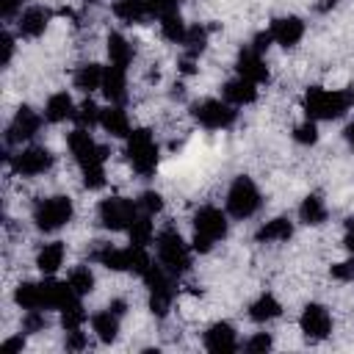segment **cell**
<instances>
[{"instance_id":"1","label":"cell","mask_w":354,"mask_h":354,"mask_svg":"<svg viewBox=\"0 0 354 354\" xmlns=\"http://www.w3.org/2000/svg\"><path fill=\"white\" fill-rule=\"evenodd\" d=\"M354 102L351 91H340V88H321V86H310L304 91V111L307 119H340Z\"/></svg>"},{"instance_id":"2","label":"cell","mask_w":354,"mask_h":354,"mask_svg":"<svg viewBox=\"0 0 354 354\" xmlns=\"http://www.w3.org/2000/svg\"><path fill=\"white\" fill-rule=\"evenodd\" d=\"M88 257L97 260L100 266L111 268V271H133V274H138V277H144L147 268L152 266V257L147 254V249H144V246H133V243H130L127 249H116V246H111V243H102V246H97Z\"/></svg>"},{"instance_id":"3","label":"cell","mask_w":354,"mask_h":354,"mask_svg":"<svg viewBox=\"0 0 354 354\" xmlns=\"http://www.w3.org/2000/svg\"><path fill=\"white\" fill-rule=\"evenodd\" d=\"M224 235H227V216L213 205L199 207L194 216V249L210 252Z\"/></svg>"},{"instance_id":"4","label":"cell","mask_w":354,"mask_h":354,"mask_svg":"<svg viewBox=\"0 0 354 354\" xmlns=\"http://www.w3.org/2000/svg\"><path fill=\"white\" fill-rule=\"evenodd\" d=\"M158 263L171 274H185L191 268V249L174 227L158 232Z\"/></svg>"},{"instance_id":"5","label":"cell","mask_w":354,"mask_h":354,"mask_svg":"<svg viewBox=\"0 0 354 354\" xmlns=\"http://www.w3.org/2000/svg\"><path fill=\"white\" fill-rule=\"evenodd\" d=\"M174 274L171 271H166L160 263H152L149 268H147V274H144V282H147V288H149V310L158 315V318H163L169 310H171V301H174V279H171Z\"/></svg>"},{"instance_id":"6","label":"cell","mask_w":354,"mask_h":354,"mask_svg":"<svg viewBox=\"0 0 354 354\" xmlns=\"http://www.w3.org/2000/svg\"><path fill=\"white\" fill-rule=\"evenodd\" d=\"M66 144H69V152H72L75 163L80 166V171H86V169H102L105 160H108V147L97 144L86 127L72 130L66 136Z\"/></svg>"},{"instance_id":"7","label":"cell","mask_w":354,"mask_h":354,"mask_svg":"<svg viewBox=\"0 0 354 354\" xmlns=\"http://www.w3.org/2000/svg\"><path fill=\"white\" fill-rule=\"evenodd\" d=\"M127 160H130L133 171H138L141 177L155 174V169H158V144H155L149 130H133L127 136Z\"/></svg>"},{"instance_id":"8","label":"cell","mask_w":354,"mask_h":354,"mask_svg":"<svg viewBox=\"0 0 354 354\" xmlns=\"http://www.w3.org/2000/svg\"><path fill=\"white\" fill-rule=\"evenodd\" d=\"M72 213H75L72 199L58 194V196H47V199H39L36 202L33 221H36V227L41 232H55V230H61L64 224L72 221Z\"/></svg>"},{"instance_id":"9","label":"cell","mask_w":354,"mask_h":354,"mask_svg":"<svg viewBox=\"0 0 354 354\" xmlns=\"http://www.w3.org/2000/svg\"><path fill=\"white\" fill-rule=\"evenodd\" d=\"M260 205H263V199H260V191L252 183V177H246V174L235 177L230 191H227V210H230V216L232 218H249V216L257 213Z\"/></svg>"},{"instance_id":"10","label":"cell","mask_w":354,"mask_h":354,"mask_svg":"<svg viewBox=\"0 0 354 354\" xmlns=\"http://www.w3.org/2000/svg\"><path fill=\"white\" fill-rule=\"evenodd\" d=\"M97 216H100L102 227H108V230H127L138 216V205L124 196H108L100 202Z\"/></svg>"},{"instance_id":"11","label":"cell","mask_w":354,"mask_h":354,"mask_svg":"<svg viewBox=\"0 0 354 354\" xmlns=\"http://www.w3.org/2000/svg\"><path fill=\"white\" fill-rule=\"evenodd\" d=\"M8 160H11V169L19 177H39V174L50 171L53 163H55V158L47 147H25L17 155H11Z\"/></svg>"},{"instance_id":"12","label":"cell","mask_w":354,"mask_h":354,"mask_svg":"<svg viewBox=\"0 0 354 354\" xmlns=\"http://www.w3.org/2000/svg\"><path fill=\"white\" fill-rule=\"evenodd\" d=\"M194 119L207 130H227L235 122V111L221 100H202L194 105Z\"/></svg>"},{"instance_id":"13","label":"cell","mask_w":354,"mask_h":354,"mask_svg":"<svg viewBox=\"0 0 354 354\" xmlns=\"http://www.w3.org/2000/svg\"><path fill=\"white\" fill-rule=\"evenodd\" d=\"M299 326H301L304 337H310V340H324V337H329V332H332V315H329V310H326L324 304L310 301V304L301 310Z\"/></svg>"},{"instance_id":"14","label":"cell","mask_w":354,"mask_h":354,"mask_svg":"<svg viewBox=\"0 0 354 354\" xmlns=\"http://www.w3.org/2000/svg\"><path fill=\"white\" fill-rule=\"evenodd\" d=\"M39 127H41V116H39L33 108L22 105V108L14 113V119H11L8 130H6V141H8V144L30 141V138L39 133Z\"/></svg>"},{"instance_id":"15","label":"cell","mask_w":354,"mask_h":354,"mask_svg":"<svg viewBox=\"0 0 354 354\" xmlns=\"http://www.w3.org/2000/svg\"><path fill=\"white\" fill-rule=\"evenodd\" d=\"M205 348L213 351V354H232L238 348V337H235L232 324L216 321L213 326H207V332H205Z\"/></svg>"},{"instance_id":"16","label":"cell","mask_w":354,"mask_h":354,"mask_svg":"<svg viewBox=\"0 0 354 354\" xmlns=\"http://www.w3.org/2000/svg\"><path fill=\"white\" fill-rule=\"evenodd\" d=\"M271 39L279 44V47H296L299 41H301V36H304V22L299 19V17H277L274 22H271Z\"/></svg>"},{"instance_id":"17","label":"cell","mask_w":354,"mask_h":354,"mask_svg":"<svg viewBox=\"0 0 354 354\" xmlns=\"http://www.w3.org/2000/svg\"><path fill=\"white\" fill-rule=\"evenodd\" d=\"M235 69H238L241 77H246V80H252V83H266V80H268L266 58H263V53H257L254 47H243V50H241Z\"/></svg>"},{"instance_id":"18","label":"cell","mask_w":354,"mask_h":354,"mask_svg":"<svg viewBox=\"0 0 354 354\" xmlns=\"http://www.w3.org/2000/svg\"><path fill=\"white\" fill-rule=\"evenodd\" d=\"M47 25H50V11H47L44 6H30V8H25V11L19 14V19H17V30H19V36H25V39H39V36L47 30Z\"/></svg>"},{"instance_id":"19","label":"cell","mask_w":354,"mask_h":354,"mask_svg":"<svg viewBox=\"0 0 354 354\" xmlns=\"http://www.w3.org/2000/svg\"><path fill=\"white\" fill-rule=\"evenodd\" d=\"M100 127L108 133V136H116V138H127L133 130H130V119H127V111L122 105H108L102 108L100 113Z\"/></svg>"},{"instance_id":"20","label":"cell","mask_w":354,"mask_h":354,"mask_svg":"<svg viewBox=\"0 0 354 354\" xmlns=\"http://www.w3.org/2000/svg\"><path fill=\"white\" fill-rule=\"evenodd\" d=\"M75 111L77 108H75V102H72V97L66 91H55L44 102V119L53 122V124L66 122V119H75Z\"/></svg>"},{"instance_id":"21","label":"cell","mask_w":354,"mask_h":354,"mask_svg":"<svg viewBox=\"0 0 354 354\" xmlns=\"http://www.w3.org/2000/svg\"><path fill=\"white\" fill-rule=\"evenodd\" d=\"M14 301L22 310H47L44 282H19L17 290H14Z\"/></svg>"},{"instance_id":"22","label":"cell","mask_w":354,"mask_h":354,"mask_svg":"<svg viewBox=\"0 0 354 354\" xmlns=\"http://www.w3.org/2000/svg\"><path fill=\"white\" fill-rule=\"evenodd\" d=\"M102 94L113 102V105H119V102H124V97H127V77H124V69L122 66H105V75H102Z\"/></svg>"},{"instance_id":"23","label":"cell","mask_w":354,"mask_h":354,"mask_svg":"<svg viewBox=\"0 0 354 354\" xmlns=\"http://www.w3.org/2000/svg\"><path fill=\"white\" fill-rule=\"evenodd\" d=\"M224 100L230 105H252L257 100V83H252V80L238 75L235 80L224 83Z\"/></svg>"},{"instance_id":"24","label":"cell","mask_w":354,"mask_h":354,"mask_svg":"<svg viewBox=\"0 0 354 354\" xmlns=\"http://www.w3.org/2000/svg\"><path fill=\"white\" fill-rule=\"evenodd\" d=\"M113 14H116L122 22H127V25L147 22L149 17H155L147 0H116V3H113Z\"/></svg>"},{"instance_id":"25","label":"cell","mask_w":354,"mask_h":354,"mask_svg":"<svg viewBox=\"0 0 354 354\" xmlns=\"http://www.w3.org/2000/svg\"><path fill=\"white\" fill-rule=\"evenodd\" d=\"M64 257H66V246L61 241H53V243H44L36 254V266L41 274H55L61 266H64Z\"/></svg>"},{"instance_id":"26","label":"cell","mask_w":354,"mask_h":354,"mask_svg":"<svg viewBox=\"0 0 354 354\" xmlns=\"http://www.w3.org/2000/svg\"><path fill=\"white\" fill-rule=\"evenodd\" d=\"M293 235V224L285 218V216H277L271 221H266L260 230H257V243H282Z\"/></svg>"},{"instance_id":"27","label":"cell","mask_w":354,"mask_h":354,"mask_svg":"<svg viewBox=\"0 0 354 354\" xmlns=\"http://www.w3.org/2000/svg\"><path fill=\"white\" fill-rule=\"evenodd\" d=\"M105 50H108V58H111V64L113 66H122V69H127L130 64H133V44L122 36V33H108V41H105Z\"/></svg>"},{"instance_id":"28","label":"cell","mask_w":354,"mask_h":354,"mask_svg":"<svg viewBox=\"0 0 354 354\" xmlns=\"http://www.w3.org/2000/svg\"><path fill=\"white\" fill-rule=\"evenodd\" d=\"M119 318H122V315H116L111 307L102 310V313H94V315H91V329H94V335H97L102 343L116 340V335H119Z\"/></svg>"},{"instance_id":"29","label":"cell","mask_w":354,"mask_h":354,"mask_svg":"<svg viewBox=\"0 0 354 354\" xmlns=\"http://www.w3.org/2000/svg\"><path fill=\"white\" fill-rule=\"evenodd\" d=\"M326 216H329V210H326V205H324V199H321L318 194L304 196V202L299 205V218H301V224H307V227L324 224Z\"/></svg>"},{"instance_id":"30","label":"cell","mask_w":354,"mask_h":354,"mask_svg":"<svg viewBox=\"0 0 354 354\" xmlns=\"http://www.w3.org/2000/svg\"><path fill=\"white\" fill-rule=\"evenodd\" d=\"M282 315V304L271 296V293H263L260 299H254L249 304V318L257 321V324H266V321H274Z\"/></svg>"},{"instance_id":"31","label":"cell","mask_w":354,"mask_h":354,"mask_svg":"<svg viewBox=\"0 0 354 354\" xmlns=\"http://www.w3.org/2000/svg\"><path fill=\"white\" fill-rule=\"evenodd\" d=\"M158 19H160V36H163L166 41H171V44H183V39H185V30H188V25L183 22L180 11H169V14L158 17Z\"/></svg>"},{"instance_id":"32","label":"cell","mask_w":354,"mask_h":354,"mask_svg":"<svg viewBox=\"0 0 354 354\" xmlns=\"http://www.w3.org/2000/svg\"><path fill=\"white\" fill-rule=\"evenodd\" d=\"M102 75H105V66H100V64H83V66H77V72H75V86H77L80 91L102 88Z\"/></svg>"},{"instance_id":"33","label":"cell","mask_w":354,"mask_h":354,"mask_svg":"<svg viewBox=\"0 0 354 354\" xmlns=\"http://www.w3.org/2000/svg\"><path fill=\"white\" fill-rule=\"evenodd\" d=\"M149 218H152V216L138 213L136 221L127 227V232H130V243H133V246H147V243L155 238V227H152Z\"/></svg>"},{"instance_id":"34","label":"cell","mask_w":354,"mask_h":354,"mask_svg":"<svg viewBox=\"0 0 354 354\" xmlns=\"http://www.w3.org/2000/svg\"><path fill=\"white\" fill-rule=\"evenodd\" d=\"M183 47H185V55H188V58H196V55L207 47V28H205V25H191V28L185 30Z\"/></svg>"},{"instance_id":"35","label":"cell","mask_w":354,"mask_h":354,"mask_svg":"<svg viewBox=\"0 0 354 354\" xmlns=\"http://www.w3.org/2000/svg\"><path fill=\"white\" fill-rule=\"evenodd\" d=\"M66 282H69V288H72L77 296H86V293L94 290V274L88 271V266H75V268L69 271Z\"/></svg>"},{"instance_id":"36","label":"cell","mask_w":354,"mask_h":354,"mask_svg":"<svg viewBox=\"0 0 354 354\" xmlns=\"http://www.w3.org/2000/svg\"><path fill=\"white\" fill-rule=\"evenodd\" d=\"M100 113H102V108H97V102L94 100H83L80 105H77V111H75V122H77V127H94V124H100Z\"/></svg>"},{"instance_id":"37","label":"cell","mask_w":354,"mask_h":354,"mask_svg":"<svg viewBox=\"0 0 354 354\" xmlns=\"http://www.w3.org/2000/svg\"><path fill=\"white\" fill-rule=\"evenodd\" d=\"M83 321H86V310H83L80 299L61 310V324H64V329H80Z\"/></svg>"},{"instance_id":"38","label":"cell","mask_w":354,"mask_h":354,"mask_svg":"<svg viewBox=\"0 0 354 354\" xmlns=\"http://www.w3.org/2000/svg\"><path fill=\"white\" fill-rule=\"evenodd\" d=\"M293 138H296L299 144H304V147L315 144V141H318V127H315V119H307V122L296 124V127H293Z\"/></svg>"},{"instance_id":"39","label":"cell","mask_w":354,"mask_h":354,"mask_svg":"<svg viewBox=\"0 0 354 354\" xmlns=\"http://www.w3.org/2000/svg\"><path fill=\"white\" fill-rule=\"evenodd\" d=\"M136 205H138V213L155 216V213L163 207V199H160V194H158V191H144V194L136 199Z\"/></svg>"},{"instance_id":"40","label":"cell","mask_w":354,"mask_h":354,"mask_svg":"<svg viewBox=\"0 0 354 354\" xmlns=\"http://www.w3.org/2000/svg\"><path fill=\"white\" fill-rule=\"evenodd\" d=\"M44 329H47V315H44V310H25L22 332H44Z\"/></svg>"},{"instance_id":"41","label":"cell","mask_w":354,"mask_h":354,"mask_svg":"<svg viewBox=\"0 0 354 354\" xmlns=\"http://www.w3.org/2000/svg\"><path fill=\"white\" fill-rule=\"evenodd\" d=\"M243 348H246L249 354H263V351L271 348V335H268V332H257V335H252V337L243 343Z\"/></svg>"},{"instance_id":"42","label":"cell","mask_w":354,"mask_h":354,"mask_svg":"<svg viewBox=\"0 0 354 354\" xmlns=\"http://www.w3.org/2000/svg\"><path fill=\"white\" fill-rule=\"evenodd\" d=\"M105 166L102 169H86L83 171V185L88 188V191H97V188H102L105 185Z\"/></svg>"},{"instance_id":"43","label":"cell","mask_w":354,"mask_h":354,"mask_svg":"<svg viewBox=\"0 0 354 354\" xmlns=\"http://www.w3.org/2000/svg\"><path fill=\"white\" fill-rule=\"evenodd\" d=\"M332 277H335L337 282H348V285H354V260L335 263V266H332Z\"/></svg>"},{"instance_id":"44","label":"cell","mask_w":354,"mask_h":354,"mask_svg":"<svg viewBox=\"0 0 354 354\" xmlns=\"http://www.w3.org/2000/svg\"><path fill=\"white\" fill-rule=\"evenodd\" d=\"M64 346H66V351H83V348L88 346V340H86V335H83L80 329H66Z\"/></svg>"},{"instance_id":"45","label":"cell","mask_w":354,"mask_h":354,"mask_svg":"<svg viewBox=\"0 0 354 354\" xmlns=\"http://www.w3.org/2000/svg\"><path fill=\"white\" fill-rule=\"evenodd\" d=\"M0 44H3V66H8L11 64V55H14V39H11V33H3L0 36Z\"/></svg>"},{"instance_id":"46","label":"cell","mask_w":354,"mask_h":354,"mask_svg":"<svg viewBox=\"0 0 354 354\" xmlns=\"http://www.w3.org/2000/svg\"><path fill=\"white\" fill-rule=\"evenodd\" d=\"M19 8H22V0H0V14H3L6 19H11Z\"/></svg>"},{"instance_id":"47","label":"cell","mask_w":354,"mask_h":354,"mask_svg":"<svg viewBox=\"0 0 354 354\" xmlns=\"http://www.w3.org/2000/svg\"><path fill=\"white\" fill-rule=\"evenodd\" d=\"M271 41H274V39H271V33H257V36H254V41H252V47H254L257 53H266V50L271 47Z\"/></svg>"},{"instance_id":"48","label":"cell","mask_w":354,"mask_h":354,"mask_svg":"<svg viewBox=\"0 0 354 354\" xmlns=\"http://www.w3.org/2000/svg\"><path fill=\"white\" fill-rule=\"evenodd\" d=\"M343 243H346V249L354 254V218H348V221H346V235H343Z\"/></svg>"},{"instance_id":"49","label":"cell","mask_w":354,"mask_h":354,"mask_svg":"<svg viewBox=\"0 0 354 354\" xmlns=\"http://www.w3.org/2000/svg\"><path fill=\"white\" fill-rule=\"evenodd\" d=\"M22 346H25L22 335H19V337H8V340H3V351H19Z\"/></svg>"},{"instance_id":"50","label":"cell","mask_w":354,"mask_h":354,"mask_svg":"<svg viewBox=\"0 0 354 354\" xmlns=\"http://www.w3.org/2000/svg\"><path fill=\"white\" fill-rule=\"evenodd\" d=\"M335 3H337V0H321V3H315V11H318V14H324V11L335 8Z\"/></svg>"},{"instance_id":"51","label":"cell","mask_w":354,"mask_h":354,"mask_svg":"<svg viewBox=\"0 0 354 354\" xmlns=\"http://www.w3.org/2000/svg\"><path fill=\"white\" fill-rule=\"evenodd\" d=\"M343 136H346V141H348V147L354 149V122H351V124H346V130H343Z\"/></svg>"},{"instance_id":"52","label":"cell","mask_w":354,"mask_h":354,"mask_svg":"<svg viewBox=\"0 0 354 354\" xmlns=\"http://www.w3.org/2000/svg\"><path fill=\"white\" fill-rule=\"evenodd\" d=\"M86 3H100V0H86Z\"/></svg>"}]
</instances>
